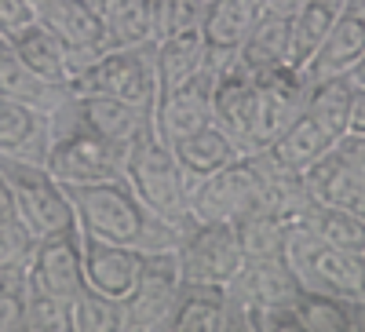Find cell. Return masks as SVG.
<instances>
[{"label":"cell","instance_id":"obj_12","mask_svg":"<svg viewBox=\"0 0 365 332\" xmlns=\"http://www.w3.org/2000/svg\"><path fill=\"white\" fill-rule=\"evenodd\" d=\"M256 92H259V117H256V135H252L249 154L267 150L285 125H292L307 110L311 81L296 66H274V70L256 73Z\"/></svg>","mask_w":365,"mask_h":332},{"label":"cell","instance_id":"obj_31","mask_svg":"<svg viewBox=\"0 0 365 332\" xmlns=\"http://www.w3.org/2000/svg\"><path fill=\"white\" fill-rule=\"evenodd\" d=\"M234 234H237V245L245 252V259H263V256H285V234L289 227L267 212V208H252V212L237 216L234 219Z\"/></svg>","mask_w":365,"mask_h":332},{"label":"cell","instance_id":"obj_24","mask_svg":"<svg viewBox=\"0 0 365 332\" xmlns=\"http://www.w3.org/2000/svg\"><path fill=\"white\" fill-rule=\"evenodd\" d=\"M332 146H336V139H332V135L318 125V120L303 110L292 125H285V128L278 132V139L267 146V154L278 161V165L292 168V172H303L307 165H314L322 154H329Z\"/></svg>","mask_w":365,"mask_h":332},{"label":"cell","instance_id":"obj_36","mask_svg":"<svg viewBox=\"0 0 365 332\" xmlns=\"http://www.w3.org/2000/svg\"><path fill=\"white\" fill-rule=\"evenodd\" d=\"M29 266L0 270V332H26Z\"/></svg>","mask_w":365,"mask_h":332},{"label":"cell","instance_id":"obj_6","mask_svg":"<svg viewBox=\"0 0 365 332\" xmlns=\"http://www.w3.org/2000/svg\"><path fill=\"white\" fill-rule=\"evenodd\" d=\"M0 175L8 179V190H11V201H15V216L37 237H48V234L77 227L70 190L48 172V165L22 161V157H0Z\"/></svg>","mask_w":365,"mask_h":332},{"label":"cell","instance_id":"obj_28","mask_svg":"<svg viewBox=\"0 0 365 332\" xmlns=\"http://www.w3.org/2000/svg\"><path fill=\"white\" fill-rule=\"evenodd\" d=\"M110 48H135L154 41V0H96Z\"/></svg>","mask_w":365,"mask_h":332},{"label":"cell","instance_id":"obj_2","mask_svg":"<svg viewBox=\"0 0 365 332\" xmlns=\"http://www.w3.org/2000/svg\"><path fill=\"white\" fill-rule=\"evenodd\" d=\"M48 120H51V142H48L44 165L63 187H88V183H106V179L125 175L128 150L81 125L73 113V95Z\"/></svg>","mask_w":365,"mask_h":332},{"label":"cell","instance_id":"obj_34","mask_svg":"<svg viewBox=\"0 0 365 332\" xmlns=\"http://www.w3.org/2000/svg\"><path fill=\"white\" fill-rule=\"evenodd\" d=\"M314 234L329 245H336L344 252H358L365 256V219H358L347 208H332V204H318L314 208Z\"/></svg>","mask_w":365,"mask_h":332},{"label":"cell","instance_id":"obj_19","mask_svg":"<svg viewBox=\"0 0 365 332\" xmlns=\"http://www.w3.org/2000/svg\"><path fill=\"white\" fill-rule=\"evenodd\" d=\"M0 95L11 99V103H22L29 110H37L44 117H51L55 110L66 106V99L73 92L66 84H55V81H44L41 73H34L15 55V48L0 37Z\"/></svg>","mask_w":365,"mask_h":332},{"label":"cell","instance_id":"obj_41","mask_svg":"<svg viewBox=\"0 0 365 332\" xmlns=\"http://www.w3.org/2000/svg\"><path fill=\"white\" fill-rule=\"evenodd\" d=\"M336 150H340V157L351 165V172H358L365 179V135H344L336 142Z\"/></svg>","mask_w":365,"mask_h":332},{"label":"cell","instance_id":"obj_8","mask_svg":"<svg viewBox=\"0 0 365 332\" xmlns=\"http://www.w3.org/2000/svg\"><path fill=\"white\" fill-rule=\"evenodd\" d=\"M179 289H182V270L175 249L146 252L139 281L132 296L120 304L125 307V332H168Z\"/></svg>","mask_w":365,"mask_h":332},{"label":"cell","instance_id":"obj_40","mask_svg":"<svg viewBox=\"0 0 365 332\" xmlns=\"http://www.w3.org/2000/svg\"><path fill=\"white\" fill-rule=\"evenodd\" d=\"M34 22H37V11L26 0H0V37L4 41H11L15 33H22Z\"/></svg>","mask_w":365,"mask_h":332},{"label":"cell","instance_id":"obj_33","mask_svg":"<svg viewBox=\"0 0 365 332\" xmlns=\"http://www.w3.org/2000/svg\"><path fill=\"white\" fill-rule=\"evenodd\" d=\"M70 332H125V307L96 289H84L70 299Z\"/></svg>","mask_w":365,"mask_h":332},{"label":"cell","instance_id":"obj_35","mask_svg":"<svg viewBox=\"0 0 365 332\" xmlns=\"http://www.w3.org/2000/svg\"><path fill=\"white\" fill-rule=\"evenodd\" d=\"M26 332H70V299L41 289L34 278H29Z\"/></svg>","mask_w":365,"mask_h":332},{"label":"cell","instance_id":"obj_38","mask_svg":"<svg viewBox=\"0 0 365 332\" xmlns=\"http://www.w3.org/2000/svg\"><path fill=\"white\" fill-rule=\"evenodd\" d=\"M34 245H37V234L29 230L19 216H4V219H0V270L29 266Z\"/></svg>","mask_w":365,"mask_h":332},{"label":"cell","instance_id":"obj_14","mask_svg":"<svg viewBox=\"0 0 365 332\" xmlns=\"http://www.w3.org/2000/svg\"><path fill=\"white\" fill-rule=\"evenodd\" d=\"M29 278H34L41 289L63 296V299H77L88 289V281H84V234H81V227L37 237L34 256H29Z\"/></svg>","mask_w":365,"mask_h":332},{"label":"cell","instance_id":"obj_27","mask_svg":"<svg viewBox=\"0 0 365 332\" xmlns=\"http://www.w3.org/2000/svg\"><path fill=\"white\" fill-rule=\"evenodd\" d=\"M237 58L252 73L274 70V66H292V22L289 19H256L245 44L237 48Z\"/></svg>","mask_w":365,"mask_h":332},{"label":"cell","instance_id":"obj_17","mask_svg":"<svg viewBox=\"0 0 365 332\" xmlns=\"http://www.w3.org/2000/svg\"><path fill=\"white\" fill-rule=\"evenodd\" d=\"M73 113L81 125H88L91 132H99L103 139L125 150L154 132V110H143L110 95H73Z\"/></svg>","mask_w":365,"mask_h":332},{"label":"cell","instance_id":"obj_23","mask_svg":"<svg viewBox=\"0 0 365 332\" xmlns=\"http://www.w3.org/2000/svg\"><path fill=\"white\" fill-rule=\"evenodd\" d=\"M208 48L201 37V26L197 29H182V33L161 37L154 41V70H158V95L168 92L172 84L187 81L190 73H197L201 66H208Z\"/></svg>","mask_w":365,"mask_h":332},{"label":"cell","instance_id":"obj_11","mask_svg":"<svg viewBox=\"0 0 365 332\" xmlns=\"http://www.w3.org/2000/svg\"><path fill=\"white\" fill-rule=\"evenodd\" d=\"M37 22L48 26L58 37V44L66 48L70 77L81 66L96 63L103 51H110L106 26H103V15L96 8V0H44V4L37 8Z\"/></svg>","mask_w":365,"mask_h":332},{"label":"cell","instance_id":"obj_46","mask_svg":"<svg viewBox=\"0 0 365 332\" xmlns=\"http://www.w3.org/2000/svg\"><path fill=\"white\" fill-rule=\"evenodd\" d=\"M351 81H354L358 88H365V58H361V63H358V66L351 70Z\"/></svg>","mask_w":365,"mask_h":332},{"label":"cell","instance_id":"obj_47","mask_svg":"<svg viewBox=\"0 0 365 332\" xmlns=\"http://www.w3.org/2000/svg\"><path fill=\"white\" fill-rule=\"evenodd\" d=\"M26 4H29V8H34V11H37V8L44 4V0H26Z\"/></svg>","mask_w":365,"mask_h":332},{"label":"cell","instance_id":"obj_22","mask_svg":"<svg viewBox=\"0 0 365 332\" xmlns=\"http://www.w3.org/2000/svg\"><path fill=\"white\" fill-rule=\"evenodd\" d=\"M172 154H175L182 175H187V183L194 187V183H201V179H208L212 172L227 168L234 157H241V150L223 128L205 125L190 135H182L179 142H172Z\"/></svg>","mask_w":365,"mask_h":332},{"label":"cell","instance_id":"obj_9","mask_svg":"<svg viewBox=\"0 0 365 332\" xmlns=\"http://www.w3.org/2000/svg\"><path fill=\"white\" fill-rule=\"evenodd\" d=\"M263 204V179L252 154L234 157L227 168L212 172L208 179L190 187V216L194 219H223L234 223L237 216Z\"/></svg>","mask_w":365,"mask_h":332},{"label":"cell","instance_id":"obj_29","mask_svg":"<svg viewBox=\"0 0 365 332\" xmlns=\"http://www.w3.org/2000/svg\"><path fill=\"white\" fill-rule=\"evenodd\" d=\"M344 11V0H303V8L292 19V66L307 70V63L325 44L329 29L336 26Z\"/></svg>","mask_w":365,"mask_h":332},{"label":"cell","instance_id":"obj_4","mask_svg":"<svg viewBox=\"0 0 365 332\" xmlns=\"http://www.w3.org/2000/svg\"><path fill=\"white\" fill-rule=\"evenodd\" d=\"M73 95H110L143 110L158 106V70H154V41L135 48H110L96 63L81 66L70 77Z\"/></svg>","mask_w":365,"mask_h":332},{"label":"cell","instance_id":"obj_25","mask_svg":"<svg viewBox=\"0 0 365 332\" xmlns=\"http://www.w3.org/2000/svg\"><path fill=\"white\" fill-rule=\"evenodd\" d=\"M223 318H227V289L223 285L182 281L168 332H223Z\"/></svg>","mask_w":365,"mask_h":332},{"label":"cell","instance_id":"obj_7","mask_svg":"<svg viewBox=\"0 0 365 332\" xmlns=\"http://www.w3.org/2000/svg\"><path fill=\"white\" fill-rule=\"evenodd\" d=\"M175 256H179L182 281L223 285V289L234 281V274L245 263L234 223H223V219H194L190 227H182Z\"/></svg>","mask_w":365,"mask_h":332},{"label":"cell","instance_id":"obj_10","mask_svg":"<svg viewBox=\"0 0 365 332\" xmlns=\"http://www.w3.org/2000/svg\"><path fill=\"white\" fill-rule=\"evenodd\" d=\"M256 117H259L256 73L234 55V58L216 66V84H212V125L223 128L237 142L241 154H249L252 135H256Z\"/></svg>","mask_w":365,"mask_h":332},{"label":"cell","instance_id":"obj_39","mask_svg":"<svg viewBox=\"0 0 365 332\" xmlns=\"http://www.w3.org/2000/svg\"><path fill=\"white\" fill-rule=\"evenodd\" d=\"M252 332H303V328L292 304H267V307H256Z\"/></svg>","mask_w":365,"mask_h":332},{"label":"cell","instance_id":"obj_42","mask_svg":"<svg viewBox=\"0 0 365 332\" xmlns=\"http://www.w3.org/2000/svg\"><path fill=\"white\" fill-rule=\"evenodd\" d=\"M303 8V0H256L259 19H296V11Z\"/></svg>","mask_w":365,"mask_h":332},{"label":"cell","instance_id":"obj_16","mask_svg":"<svg viewBox=\"0 0 365 332\" xmlns=\"http://www.w3.org/2000/svg\"><path fill=\"white\" fill-rule=\"evenodd\" d=\"M143 256L135 249L125 245H110V241L99 237H88L84 234V281L88 289H96L117 304H125L132 296L135 281H139V270H143Z\"/></svg>","mask_w":365,"mask_h":332},{"label":"cell","instance_id":"obj_21","mask_svg":"<svg viewBox=\"0 0 365 332\" xmlns=\"http://www.w3.org/2000/svg\"><path fill=\"white\" fill-rule=\"evenodd\" d=\"M48 142H51V120L44 113L0 95V157H22L44 165Z\"/></svg>","mask_w":365,"mask_h":332},{"label":"cell","instance_id":"obj_5","mask_svg":"<svg viewBox=\"0 0 365 332\" xmlns=\"http://www.w3.org/2000/svg\"><path fill=\"white\" fill-rule=\"evenodd\" d=\"M285 259L296 270L303 289L332 292L344 299L365 296V256L344 252L314 234V227H289L285 234Z\"/></svg>","mask_w":365,"mask_h":332},{"label":"cell","instance_id":"obj_26","mask_svg":"<svg viewBox=\"0 0 365 332\" xmlns=\"http://www.w3.org/2000/svg\"><path fill=\"white\" fill-rule=\"evenodd\" d=\"M8 44L15 48V55L34 73H41L44 81H55V84L70 88V55H66V48L58 44V37L51 33L48 26H41V22L26 26L22 33H15Z\"/></svg>","mask_w":365,"mask_h":332},{"label":"cell","instance_id":"obj_13","mask_svg":"<svg viewBox=\"0 0 365 332\" xmlns=\"http://www.w3.org/2000/svg\"><path fill=\"white\" fill-rule=\"evenodd\" d=\"M212 84H216V66H201L187 81L172 84L168 92L158 95L154 106V132L168 146L179 142L182 135H190L205 125H212Z\"/></svg>","mask_w":365,"mask_h":332},{"label":"cell","instance_id":"obj_1","mask_svg":"<svg viewBox=\"0 0 365 332\" xmlns=\"http://www.w3.org/2000/svg\"><path fill=\"white\" fill-rule=\"evenodd\" d=\"M77 227L88 237L110 241V245H125L135 252H161L179 245V227L158 219L150 208L132 194V187L120 179H106V183H88V187H66Z\"/></svg>","mask_w":365,"mask_h":332},{"label":"cell","instance_id":"obj_37","mask_svg":"<svg viewBox=\"0 0 365 332\" xmlns=\"http://www.w3.org/2000/svg\"><path fill=\"white\" fill-rule=\"evenodd\" d=\"M205 4L208 0H154V41L197 29L205 19Z\"/></svg>","mask_w":365,"mask_h":332},{"label":"cell","instance_id":"obj_32","mask_svg":"<svg viewBox=\"0 0 365 332\" xmlns=\"http://www.w3.org/2000/svg\"><path fill=\"white\" fill-rule=\"evenodd\" d=\"M292 307L303 332H351V299L344 296L303 289L292 299Z\"/></svg>","mask_w":365,"mask_h":332},{"label":"cell","instance_id":"obj_43","mask_svg":"<svg viewBox=\"0 0 365 332\" xmlns=\"http://www.w3.org/2000/svg\"><path fill=\"white\" fill-rule=\"evenodd\" d=\"M347 135H365V88H358V84H354V103H351Z\"/></svg>","mask_w":365,"mask_h":332},{"label":"cell","instance_id":"obj_45","mask_svg":"<svg viewBox=\"0 0 365 332\" xmlns=\"http://www.w3.org/2000/svg\"><path fill=\"white\" fill-rule=\"evenodd\" d=\"M4 216H15V201H11V190H8V179L0 175V219Z\"/></svg>","mask_w":365,"mask_h":332},{"label":"cell","instance_id":"obj_20","mask_svg":"<svg viewBox=\"0 0 365 332\" xmlns=\"http://www.w3.org/2000/svg\"><path fill=\"white\" fill-rule=\"evenodd\" d=\"M256 19H259L256 0H208L205 19H201V37H205L212 66H220L237 55V48L245 44Z\"/></svg>","mask_w":365,"mask_h":332},{"label":"cell","instance_id":"obj_3","mask_svg":"<svg viewBox=\"0 0 365 332\" xmlns=\"http://www.w3.org/2000/svg\"><path fill=\"white\" fill-rule=\"evenodd\" d=\"M125 183L132 187V194L158 219H165L179 230L194 223V216H190V183L179 168L172 146L165 139H158V132H150V135H143L139 142L128 146Z\"/></svg>","mask_w":365,"mask_h":332},{"label":"cell","instance_id":"obj_15","mask_svg":"<svg viewBox=\"0 0 365 332\" xmlns=\"http://www.w3.org/2000/svg\"><path fill=\"white\" fill-rule=\"evenodd\" d=\"M365 58V0H344V11L336 26L329 29L325 44L307 63V81H329V77H351V70Z\"/></svg>","mask_w":365,"mask_h":332},{"label":"cell","instance_id":"obj_44","mask_svg":"<svg viewBox=\"0 0 365 332\" xmlns=\"http://www.w3.org/2000/svg\"><path fill=\"white\" fill-rule=\"evenodd\" d=\"M351 332H365V296L351 299Z\"/></svg>","mask_w":365,"mask_h":332},{"label":"cell","instance_id":"obj_30","mask_svg":"<svg viewBox=\"0 0 365 332\" xmlns=\"http://www.w3.org/2000/svg\"><path fill=\"white\" fill-rule=\"evenodd\" d=\"M351 103H354V81L351 77H329V81H311V95H307V113L332 135L344 139L347 135V120H351Z\"/></svg>","mask_w":365,"mask_h":332},{"label":"cell","instance_id":"obj_18","mask_svg":"<svg viewBox=\"0 0 365 332\" xmlns=\"http://www.w3.org/2000/svg\"><path fill=\"white\" fill-rule=\"evenodd\" d=\"M303 187L314 197V204H332V208H347L358 219H365V179L351 172V165L340 157V150L332 146L329 154H322L314 165L299 172Z\"/></svg>","mask_w":365,"mask_h":332}]
</instances>
